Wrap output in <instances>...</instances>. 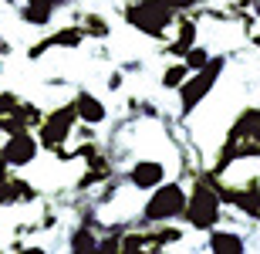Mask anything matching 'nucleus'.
I'll return each instance as SVG.
<instances>
[{"label":"nucleus","mask_w":260,"mask_h":254,"mask_svg":"<svg viewBox=\"0 0 260 254\" xmlns=\"http://www.w3.org/2000/svg\"><path fill=\"white\" fill-rule=\"evenodd\" d=\"M98 241H102V234H98L95 220H91V217H85L78 227H71V231H68L64 247H68V251H98Z\"/></svg>","instance_id":"13"},{"label":"nucleus","mask_w":260,"mask_h":254,"mask_svg":"<svg viewBox=\"0 0 260 254\" xmlns=\"http://www.w3.org/2000/svg\"><path fill=\"white\" fill-rule=\"evenodd\" d=\"M162 180H169V166L166 159H155V156H135L132 163L125 166L122 180L118 183L132 190V193H149L152 186H159Z\"/></svg>","instance_id":"7"},{"label":"nucleus","mask_w":260,"mask_h":254,"mask_svg":"<svg viewBox=\"0 0 260 254\" xmlns=\"http://www.w3.org/2000/svg\"><path fill=\"white\" fill-rule=\"evenodd\" d=\"M250 247V241L237 231V227H210L206 231V241H203V251H210V254H243Z\"/></svg>","instance_id":"10"},{"label":"nucleus","mask_w":260,"mask_h":254,"mask_svg":"<svg viewBox=\"0 0 260 254\" xmlns=\"http://www.w3.org/2000/svg\"><path fill=\"white\" fill-rule=\"evenodd\" d=\"M183 61H186V68H189V71L203 68V65L210 61V48H203V44H193V48L183 54Z\"/></svg>","instance_id":"16"},{"label":"nucleus","mask_w":260,"mask_h":254,"mask_svg":"<svg viewBox=\"0 0 260 254\" xmlns=\"http://www.w3.org/2000/svg\"><path fill=\"white\" fill-rule=\"evenodd\" d=\"M186 193L189 186L183 180H162L159 186H152L145 193L142 207H139V224L142 227H159V224H173V220H183L186 210Z\"/></svg>","instance_id":"1"},{"label":"nucleus","mask_w":260,"mask_h":254,"mask_svg":"<svg viewBox=\"0 0 260 254\" xmlns=\"http://www.w3.org/2000/svg\"><path fill=\"white\" fill-rule=\"evenodd\" d=\"M226 65H230L226 54H210V61L203 68L189 71V78L176 88V95H179V119L196 116V108L213 95V88L220 85V78L226 75Z\"/></svg>","instance_id":"3"},{"label":"nucleus","mask_w":260,"mask_h":254,"mask_svg":"<svg viewBox=\"0 0 260 254\" xmlns=\"http://www.w3.org/2000/svg\"><path fill=\"white\" fill-rule=\"evenodd\" d=\"M105 85H108V92H122V85H125V75L118 68H112L108 71V78H105Z\"/></svg>","instance_id":"18"},{"label":"nucleus","mask_w":260,"mask_h":254,"mask_svg":"<svg viewBox=\"0 0 260 254\" xmlns=\"http://www.w3.org/2000/svg\"><path fill=\"white\" fill-rule=\"evenodd\" d=\"M166 7L173 10V14H189V10H196L203 4V0H162Z\"/></svg>","instance_id":"17"},{"label":"nucleus","mask_w":260,"mask_h":254,"mask_svg":"<svg viewBox=\"0 0 260 254\" xmlns=\"http://www.w3.org/2000/svg\"><path fill=\"white\" fill-rule=\"evenodd\" d=\"M122 20H125L132 31H139L142 38L169 41L176 14L166 7L162 0H128L125 7H122Z\"/></svg>","instance_id":"4"},{"label":"nucleus","mask_w":260,"mask_h":254,"mask_svg":"<svg viewBox=\"0 0 260 254\" xmlns=\"http://www.w3.org/2000/svg\"><path fill=\"white\" fill-rule=\"evenodd\" d=\"M183 220L196 234H206L210 227L223 224V200H220V190L213 183V176H196L193 180L189 193H186Z\"/></svg>","instance_id":"2"},{"label":"nucleus","mask_w":260,"mask_h":254,"mask_svg":"<svg viewBox=\"0 0 260 254\" xmlns=\"http://www.w3.org/2000/svg\"><path fill=\"white\" fill-rule=\"evenodd\" d=\"M38 156H41V143L30 129H14L0 143V166L7 170H27L38 163Z\"/></svg>","instance_id":"6"},{"label":"nucleus","mask_w":260,"mask_h":254,"mask_svg":"<svg viewBox=\"0 0 260 254\" xmlns=\"http://www.w3.org/2000/svg\"><path fill=\"white\" fill-rule=\"evenodd\" d=\"M78 126H81V122H78L71 102H68V105L51 108L48 116H41V122H38V143H41V149H51L54 156H61L64 146H68V139L75 136Z\"/></svg>","instance_id":"5"},{"label":"nucleus","mask_w":260,"mask_h":254,"mask_svg":"<svg viewBox=\"0 0 260 254\" xmlns=\"http://www.w3.org/2000/svg\"><path fill=\"white\" fill-rule=\"evenodd\" d=\"M186 78H189V68H186L183 58H176V61H169V65H162V71H159V88L176 92V88L183 85Z\"/></svg>","instance_id":"14"},{"label":"nucleus","mask_w":260,"mask_h":254,"mask_svg":"<svg viewBox=\"0 0 260 254\" xmlns=\"http://www.w3.org/2000/svg\"><path fill=\"white\" fill-rule=\"evenodd\" d=\"M85 41H88V34H85L81 24H68V27L54 31V34H48V38H41L34 48H27V58L41 61L44 54H51V51H75V48H81Z\"/></svg>","instance_id":"8"},{"label":"nucleus","mask_w":260,"mask_h":254,"mask_svg":"<svg viewBox=\"0 0 260 254\" xmlns=\"http://www.w3.org/2000/svg\"><path fill=\"white\" fill-rule=\"evenodd\" d=\"M71 108H75V116H78V122L81 126H105L108 122V105H105V98H98L91 88H78L75 92V98H71Z\"/></svg>","instance_id":"9"},{"label":"nucleus","mask_w":260,"mask_h":254,"mask_svg":"<svg viewBox=\"0 0 260 254\" xmlns=\"http://www.w3.org/2000/svg\"><path fill=\"white\" fill-rule=\"evenodd\" d=\"M61 4H68V0H24L20 20H24V24H34V27H48Z\"/></svg>","instance_id":"12"},{"label":"nucleus","mask_w":260,"mask_h":254,"mask_svg":"<svg viewBox=\"0 0 260 254\" xmlns=\"http://www.w3.org/2000/svg\"><path fill=\"white\" fill-rule=\"evenodd\" d=\"M196 34H200V24H196V17H176L173 24V34H169V44H166V51L173 54V58H183L186 51L196 44Z\"/></svg>","instance_id":"11"},{"label":"nucleus","mask_w":260,"mask_h":254,"mask_svg":"<svg viewBox=\"0 0 260 254\" xmlns=\"http://www.w3.org/2000/svg\"><path fill=\"white\" fill-rule=\"evenodd\" d=\"M81 27H85L88 41H91V38L105 41L108 34H112V27H108V20H102V14H85V20H81Z\"/></svg>","instance_id":"15"}]
</instances>
